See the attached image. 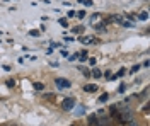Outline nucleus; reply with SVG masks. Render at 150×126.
Returning a JSON list of instances; mask_svg holds the SVG:
<instances>
[{
    "instance_id": "nucleus-16",
    "label": "nucleus",
    "mask_w": 150,
    "mask_h": 126,
    "mask_svg": "<svg viewBox=\"0 0 150 126\" xmlns=\"http://www.w3.org/2000/svg\"><path fill=\"white\" fill-rule=\"evenodd\" d=\"M125 72H126V70H125V68H121V70H120V72L114 75V77H123V75H125Z\"/></svg>"
},
{
    "instance_id": "nucleus-8",
    "label": "nucleus",
    "mask_w": 150,
    "mask_h": 126,
    "mask_svg": "<svg viewBox=\"0 0 150 126\" xmlns=\"http://www.w3.org/2000/svg\"><path fill=\"white\" fill-rule=\"evenodd\" d=\"M79 4H82V5H85V7H92L94 5L92 0H79Z\"/></svg>"
},
{
    "instance_id": "nucleus-7",
    "label": "nucleus",
    "mask_w": 150,
    "mask_h": 126,
    "mask_svg": "<svg viewBox=\"0 0 150 126\" xmlns=\"http://www.w3.org/2000/svg\"><path fill=\"white\" fill-rule=\"evenodd\" d=\"M85 92H96L97 90V85H84Z\"/></svg>"
},
{
    "instance_id": "nucleus-12",
    "label": "nucleus",
    "mask_w": 150,
    "mask_h": 126,
    "mask_svg": "<svg viewBox=\"0 0 150 126\" xmlns=\"http://www.w3.org/2000/svg\"><path fill=\"white\" fill-rule=\"evenodd\" d=\"M99 19H101V15H99V14H94V15H92V24H94V26H96V22H99Z\"/></svg>"
},
{
    "instance_id": "nucleus-6",
    "label": "nucleus",
    "mask_w": 150,
    "mask_h": 126,
    "mask_svg": "<svg viewBox=\"0 0 150 126\" xmlns=\"http://www.w3.org/2000/svg\"><path fill=\"white\" fill-rule=\"evenodd\" d=\"M91 75H92L94 78H101V77H103V72H101V70H97V68H94Z\"/></svg>"
},
{
    "instance_id": "nucleus-18",
    "label": "nucleus",
    "mask_w": 150,
    "mask_h": 126,
    "mask_svg": "<svg viewBox=\"0 0 150 126\" xmlns=\"http://www.w3.org/2000/svg\"><path fill=\"white\" fill-rule=\"evenodd\" d=\"M75 15H79V19H84V17H85V12L82 10V12H79V14H75Z\"/></svg>"
},
{
    "instance_id": "nucleus-21",
    "label": "nucleus",
    "mask_w": 150,
    "mask_h": 126,
    "mask_svg": "<svg viewBox=\"0 0 150 126\" xmlns=\"http://www.w3.org/2000/svg\"><path fill=\"white\" fill-rule=\"evenodd\" d=\"M143 113H145V114H149V106H147V104L143 106Z\"/></svg>"
},
{
    "instance_id": "nucleus-10",
    "label": "nucleus",
    "mask_w": 150,
    "mask_h": 126,
    "mask_svg": "<svg viewBox=\"0 0 150 126\" xmlns=\"http://www.w3.org/2000/svg\"><path fill=\"white\" fill-rule=\"evenodd\" d=\"M138 19H140V20H147V19H149V12H147V10H143V12H140Z\"/></svg>"
},
{
    "instance_id": "nucleus-25",
    "label": "nucleus",
    "mask_w": 150,
    "mask_h": 126,
    "mask_svg": "<svg viewBox=\"0 0 150 126\" xmlns=\"http://www.w3.org/2000/svg\"><path fill=\"white\" fill-rule=\"evenodd\" d=\"M106 126H111V125H106Z\"/></svg>"
},
{
    "instance_id": "nucleus-23",
    "label": "nucleus",
    "mask_w": 150,
    "mask_h": 126,
    "mask_svg": "<svg viewBox=\"0 0 150 126\" xmlns=\"http://www.w3.org/2000/svg\"><path fill=\"white\" fill-rule=\"evenodd\" d=\"M68 60H70V61H75V60H77V55H72V56H70Z\"/></svg>"
},
{
    "instance_id": "nucleus-5",
    "label": "nucleus",
    "mask_w": 150,
    "mask_h": 126,
    "mask_svg": "<svg viewBox=\"0 0 150 126\" xmlns=\"http://www.w3.org/2000/svg\"><path fill=\"white\" fill-rule=\"evenodd\" d=\"M55 84H56V85H58L60 89H68L70 85H72V84H70V82H68L67 78H62V77H58V78H56V80H55Z\"/></svg>"
},
{
    "instance_id": "nucleus-1",
    "label": "nucleus",
    "mask_w": 150,
    "mask_h": 126,
    "mask_svg": "<svg viewBox=\"0 0 150 126\" xmlns=\"http://www.w3.org/2000/svg\"><path fill=\"white\" fill-rule=\"evenodd\" d=\"M118 119H120V123L128 125V123L133 121V113H131L130 109H121V111L118 113Z\"/></svg>"
},
{
    "instance_id": "nucleus-22",
    "label": "nucleus",
    "mask_w": 150,
    "mask_h": 126,
    "mask_svg": "<svg viewBox=\"0 0 150 126\" xmlns=\"http://www.w3.org/2000/svg\"><path fill=\"white\" fill-rule=\"evenodd\" d=\"M89 63L91 65H96V58H89Z\"/></svg>"
},
{
    "instance_id": "nucleus-15",
    "label": "nucleus",
    "mask_w": 150,
    "mask_h": 126,
    "mask_svg": "<svg viewBox=\"0 0 150 126\" xmlns=\"http://www.w3.org/2000/svg\"><path fill=\"white\" fill-rule=\"evenodd\" d=\"M108 94H101V97H99V101H101V102H106V101H108Z\"/></svg>"
},
{
    "instance_id": "nucleus-17",
    "label": "nucleus",
    "mask_w": 150,
    "mask_h": 126,
    "mask_svg": "<svg viewBox=\"0 0 150 126\" xmlns=\"http://www.w3.org/2000/svg\"><path fill=\"white\" fill-rule=\"evenodd\" d=\"M85 111H84V107H79V109H77V113H75V114H77V116H80V114H84Z\"/></svg>"
},
{
    "instance_id": "nucleus-19",
    "label": "nucleus",
    "mask_w": 150,
    "mask_h": 126,
    "mask_svg": "<svg viewBox=\"0 0 150 126\" xmlns=\"http://www.w3.org/2000/svg\"><path fill=\"white\" fill-rule=\"evenodd\" d=\"M29 34H31V36H34V38L39 36V32H38V31H29Z\"/></svg>"
},
{
    "instance_id": "nucleus-13",
    "label": "nucleus",
    "mask_w": 150,
    "mask_h": 126,
    "mask_svg": "<svg viewBox=\"0 0 150 126\" xmlns=\"http://www.w3.org/2000/svg\"><path fill=\"white\" fill-rule=\"evenodd\" d=\"M34 89H36V90H43V89H45V85H43L41 82H36V84H34Z\"/></svg>"
},
{
    "instance_id": "nucleus-2",
    "label": "nucleus",
    "mask_w": 150,
    "mask_h": 126,
    "mask_svg": "<svg viewBox=\"0 0 150 126\" xmlns=\"http://www.w3.org/2000/svg\"><path fill=\"white\" fill-rule=\"evenodd\" d=\"M75 107V99L74 97H67V99H63V102H62V109L63 111H72Z\"/></svg>"
},
{
    "instance_id": "nucleus-4",
    "label": "nucleus",
    "mask_w": 150,
    "mask_h": 126,
    "mask_svg": "<svg viewBox=\"0 0 150 126\" xmlns=\"http://www.w3.org/2000/svg\"><path fill=\"white\" fill-rule=\"evenodd\" d=\"M80 43L82 44H96L97 38L96 36H80Z\"/></svg>"
},
{
    "instance_id": "nucleus-3",
    "label": "nucleus",
    "mask_w": 150,
    "mask_h": 126,
    "mask_svg": "<svg viewBox=\"0 0 150 126\" xmlns=\"http://www.w3.org/2000/svg\"><path fill=\"white\" fill-rule=\"evenodd\" d=\"M111 20H112V22H118V24H121V26H125V27H131V26H133V22H130L128 19H125L123 15H112Z\"/></svg>"
},
{
    "instance_id": "nucleus-11",
    "label": "nucleus",
    "mask_w": 150,
    "mask_h": 126,
    "mask_svg": "<svg viewBox=\"0 0 150 126\" xmlns=\"http://www.w3.org/2000/svg\"><path fill=\"white\" fill-rule=\"evenodd\" d=\"M140 68H142V65H135V67L131 68L130 73H138V72H140Z\"/></svg>"
},
{
    "instance_id": "nucleus-9",
    "label": "nucleus",
    "mask_w": 150,
    "mask_h": 126,
    "mask_svg": "<svg viewBox=\"0 0 150 126\" xmlns=\"http://www.w3.org/2000/svg\"><path fill=\"white\" fill-rule=\"evenodd\" d=\"M89 126H99V125H97V118H96V116L89 118Z\"/></svg>"
},
{
    "instance_id": "nucleus-24",
    "label": "nucleus",
    "mask_w": 150,
    "mask_h": 126,
    "mask_svg": "<svg viewBox=\"0 0 150 126\" xmlns=\"http://www.w3.org/2000/svg\"><path fill=\"white\" fill-rule=\"evenodd\" d=\"M128 126H138V125H137L135 121H131V123H128Z\"/></svg>"
},
{
    "instance_id": "nucleus-14",
    "label": "nucleus",
    "mask_w": 150,
    "mask_h": 126,
    "mask_svg": "<svg viewBox=\"0 0 150 126\" xmlns=\"http://www.w3.org/2000/svg\"><path fill=\"white\" fill-rule=\"evenodd\" d=\"M96 29H99V31H106V22L99 24V26H96Z\"/></svg>"
},
{
    "instance_id": "nucleus-20",
    "label": "nucleus",
    "mask_w": 150,
    "mask_h": 126,
    "mask_svg": "<svg viewBox=\"0 0 150 126\" xmlns=\"http://www.w3.org/2000/svg\"><path fill=\"white\" fill-rule=\"evenodd\" d=\"M14 84H16V82H14L12 78H9V80H7V85H9V87H14Z\"/></svg>"
}]
</instances>
